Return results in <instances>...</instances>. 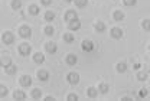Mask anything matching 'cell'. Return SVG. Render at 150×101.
I'll return each instance as SVG.
<instances>
[{"instance_id": "26", "label": "cell", "mask_w": 150, "mask_h": 101, "mask_svg": "<svg viewBox=\"0 0 150 101\" xmlns=\"http://www.w3.org/2000/svg\"><path fill=\"white\" fill-rule=\"evenodd\" d=\"M10 7H12V10H15V12H18L22 9V0H12L10 1Z\"/></svg>"}, {"instance_id": "2", "label": "cell", "mask_w": 150, "mask_h": 101, "mask_svg": "<svg viewBox=\"0 0 150 101\" xmlns=\"http://www.w3.org/2000/svg\"><path fill=\"white\" fill-rule=\"evenodd\" d=\"M18 33L20 38H23V39H28V38H30L32 36V29H30V26L29 25H20L18 29Z\"/></svg>"}, {"instance_id": "23", "label": "cell", "mask_w": 150, "mask_h": 101, "mask_svg": "<svg viewBox=\"0 0 150 101\" xmlns=\"http://www.w3.org/2000/svg\"><path fill=\"white\" fill-rule=\"evenodd\" d=\"M136 78L139 81H147L149 80V72L147 71H139L136 74Z\"/></svg>"}, {"instance_id": "25", "label": "cell", "mask_w": 150, "mask_h": 101, "mask_svg": "<svg viewBox=\"0 0 150 101\" xmlns=\"http://www.w3.org/2000/svg\"><path fill=\"white\" fill-rule=\"evenodd\" d=\"M97 95H98V90H97L95 87L87 88V97H88V98H95Z\"/></svg>"}, {"instance_id": "35", "label": "cell", "mask_w": 150, "mask_h": 101, "mask_svg": "<svg viewBox=\"0 0 150 101\" xmlns=\"http://www.w3.org/2000/svg\"><path fill=\"white\" fill-rule=\"evenodd\" d=\"M40 4L42 6H51L52 4V0H40Z\"/></svg>"}, {"instance_id": "14", "label": "cell", "mask_w": 150, "mask_h": 101, "mask_svg": "<svg viewBox=\"0 0 150 101\" xmlns=\"http://www.w3.org/2000/svg\"><path fill=\"white\" fill-rule=\"evenodd\" d=\"M26 93L25 91H22V90H15L13 91V100H18V101H23L26 100Z\"/></svg>"}, {"instance_id": "17", "label": "cell", "mask_w": 150, "mask_h": 101, "mask_svg": "<svg viewBox=\"0 0 150 101\" xmlns=\"http://www.w3.org/2000/svg\"><path fill=\"white\" fill-rule=\"evenodd\" d=\"M4 72H6V75H15V74L18 72V66L13 65V62H12V64H9L7 66H4Z\"/></svg>"}, {"instance_id": "24", "label": "cell", "mask_w": 150, "mask_h": 101, "mask_svg": "<svg viewBox=\"0 0 150 101\" xmlns=\"http://www.w3.org/2000/svg\"><path fill=\"white\" fill-rule=\"evenodd\" d=\"M55 16H56L55 12H52V10H46V12L43 13V19L46 20V22H49V23L55 19Z\"/></svg>"}, {"instance_id": "32", "label": "cell", "mask_w": 150, "mask_h": 101, "mask_svg": "<svg viewBox=\"0 0 150 101\" xmlns=\"http://www.w3.org/2000/svg\"><path fill=\"white\" fill-rule=\"evenodd\" d=\"M139 97H140V98L149 97V90H147V88H142V90L139 91Z\"/></svg>"}, {"instance_id": "29", "label": "cell", "mask_w": 150, "mask_h": 101, "mask_svg": "<svg viewBox=\"0 0 150 101\" xmlns=\"http://www.w3.org/2000/svg\"><path fill=\"white\" fill-rule=\"evenodd\" d=\"M7 94H9V88H7V85L0 84V98H4Z\"/></svg>"}, {"instance_id": "4", "label": "cell", "mask_w": 150, "mask_h": 101, "mask_svg": "<svg viewBox=\"0 0 150 101\" xmlns=\"http://www.w3.org/2000/svg\"><path fill=\"white\" fill-rule=\"evenodd\" d=\"M19 85L20 87H23V88H29L30 85H32V77L30 75H22V77H19Z\"/></svg>"}, {"instance_id": "11", "label": "cell", "mask_w": 150, "mask_h": 101, "mask_svg": "<svg viewBox=\"0 0 150 101\" xmlns=\"http://www.w3.org/2000/svg\"><path fill=\"white\" fill-rule=\"evenodd\" d=\"M78 18V15H76V12L72 10V9H68V10H65V13H64V20L68 23V22H71V20H74Z\"/></svg>"}, {"instance_id": "19", "label": "cell", "mask_w": 150, "mask_h": 101, "mask_svg": "<svg viewBox=\"0 0 150 101\" xmlns=\"http://www.w3.org/2000/svg\"><path fill=\"white\" fill-rule=\"evenodd\" d=\"M30 98L32 100H40L42 98V90L40 88H32L30 90Z\"/></svg>"}, {"instance_id": "28", "label": "cell", "mask_w": 150, "mask_h": 101, "mask_svg": "<svg viewBox=\"0 0 150 101\" xmlns=\"http://www.w3.org/2000/svg\"><path fill=\"white\" fill-rule=\"evenodd\" d=\"M115 71H117L118 74L126 72V71H127V64H126V62H118V64L115 65Z\"/></svg>"}, {"instance_id": "38", "label": "cell", "mask_w": 150, "mask_h": 101, "mask_svg": "<svg viewBox=\"0 0 150 101\" xmlns=\"http://www.w3.org/2000/svg\"><path fill=\"white\" fill-rule=\"evenodd\" d=\"M121 100H124V101H129V100H130V97H121Z\"/></svg>"}, {"instance_id": "15", "label": "cell", "mask_w": 150, "mask_h": 101, "mask_svg": "<svg viewBox=\"0 0 150 101\" xmlns=\"http://www.w3.org/2000/svg\"><path fill=\"white\" fill-rule=\"evenodd\" d=\"M28 13L29 15H32V16H38L39 13H40V7L35 4V3H32V4H29V7H28Z\"/></svg>"}, {"instance_id": "34", "label": "cell", "mask_w": 150, "mask_h": 101, "mask_svg": "<svg viewBox=\"0 0 150 101\" xmlns=\"http://www.w3.org/2000/svg\"><path fill=\"white\" fill-rule=\"evenodd\" d=\"M67 100L68 101H76L78 100V94H75V93H69V94L67 95Z\"/></svg>"}, {"instance_id": "5", "label": "cell", "mask_w": 150, "mask_h": 101, "mask_svg": "<svg viewBox=\"0 0 150 101\" xmlns=\"http://www.w3.org/2000/svg\"><path fill=\"white\" fill-rule=\"evenodd\" d=\"M45 51H46V54H51V55L56 54V51H58V45H56V42H52V40L45 42Z\"/></svg>"}, {"instance_id": "40", "label": "cell", "mask_w": 150, "mask_h": 101, "mask_svg": "<svg viewBox=\"0 0 150 101\" xmlns=\"http://www.w3.org/2000/svg\"><path fill=\"white\" fill-rule=\"evenodd\" d=\"M0 33H1V32H0Z\"/></svg>"}, {"instance_id": "18", "label": "cell", "mask_w": 150, "mask_h": 101, "mask_svg": "<svg viewBox=\"0 0 150 101\" xmlns=\"http://www.w3.org/2000/svg\"><path fill=\"white\" fill-rule=\"evenodd\" d=\"M97 90H98V93H101V94H107V93H108V90H110V85H108L107 82L101 81V82H98Z\"/></svg>"}, {"instance_id": "12", "label": "cell", "mask_w": 150, "mask_h": 101, "mask_svg": "<svg viewBox=\"0 0 150 101\" xmlns=\"http://www.w3.org/2000/svg\"><path fill=\"white\" fill-rule=\"evenodd\" d=\"M67 25H68V30H71V32H72V30H79V29H81V20L78 19V18L74 20H71V22H68Z\"/></svg>"}, {"instance_id": "9", "label": "cell", "mask_w": 150, "mask_h": 101, "mask_svg": "<svg viewBox=\"0 0 150 101\" xmlns=\"http://www.w3.org/2000/svg\"><path fill=\"white\" fill-rule=\"evenodd\" d=\"M81 49L84 52H91V51H94V42L90 39H84L82 43H81Z\"/></svg>"}, {"instance_id": "6", "label": "cell", "mask_w": 150, "mask_h": 101, "mask_svg": "<svg viewBox=\"0 0 150 101\" xmlns=\"http://www.w3.org/2000/svg\"><path fill=\"white\" fill-rule=\"evenodd\" d=\"M93 26H94V30H95L97 33H103V32L107 30V26H105V23H104L103 20H95Z\"/></svg>"}, {"instance_id": "22", "label": "cell", "mask_w": 150, "mask_h": 101, "mask_svg": "<svg viewBox=\"0 0 150 101\" xmlns=\"http://www.w3.org/2000/svg\"><path fill=\"white\" fill-rule=\"evenodd\" d=\"M124 18H126V16H124V13H123L121 10H114V12H112V19L115 20V22H121Z\"/></svg>"}, {"instance_id": "7", "label": "cell", "mask_w": 150, "mask_h": 101, "mask_svg": "<svg viewBox=\"0 0 150 101\" xmlns=\"http://www.w3.org/2000/svg\"><path fill=\"white\" fill-rule=\"evenodd\" d=\"M110 35H111L112 39H121V38H123V35H124V32H123V29H121V28L114 26V28H111V30H110Z\"/></svg>"}, {"instance_id": "3", "label": "cell", "mask_w": 150, "mask_h": 101, "mask_svg": "<svg viewBox=\"0 0 150 101\" xmlns=\"http://www.w3.org/2000/svg\"><path fill=\"white\" fill-rule=\"evenodd\" d=\"M18 52L20 57H28V55L32 52V46H30L28 42H20L18 46Z\"/></svg>"}, {"instance_id": "8", "label": "cell", "mask_w": 150, "mask_h": 101, "mask_svg": "<svg viewBox=\"0 0 150 101\" xmlns=\"http://www.w3.org/2000/svg\"><path fill=\"white\" fill-rule=\"evenodd\" d=\"M67 81L71 84V85H76L79 82V74L78 72H68L67 74Z\"/></svg>"}, {"instance_id": "31", "label": "cell", "mask_w": 150, "mask_h": 101, "mask_svg": "<svg viewBox=\"0 0 150 101\" xmlns=\"http://www.w3.org/2000/svg\"><path fill=\"white\" fill-rule=\"evenodd\" d=\"M142 28H143V30H144V32H149V30H150V22H149V19L142 20Z\"/></svg>"}, {"instance_id": "20", "label": "cell", "mask_w": 150, "mask_h": 101, "mask_svg": "<svg viewBox=\"0 0 150 101\" xmlns=\"http://www.w3.org/2000/svg\"><path fill=\"white\" fill-rule=\"evenodd\" d=\"M62 39H64V42H67V43H72L75 40V35L69 30V32H65L64 35H62Z\"/></svg>"}, {"instance_id": "27", "label": "cell", "mask_w": 150, "mask_h": 101, "mask_svg": "<svg viewBox=\"0 0 150 101\" xmlns=\"http://www.w3.org/2000/svg\"><path fill=\"white\" fill-rule=\"evenodd\" d=\"M43 33H45L46 36H54V33H55L54 26H52V25H46V26L43 28Z\"/></svg>"}, {"instance_id": "13", "label": "cell", "mask_w": 150, "mask_h": 101, "mask_svg": "<svg viewBox=\"0 0 150 101\" xmlns=\"http://www.w3.org/2000/svg\"><path fill=\"white\" fill-rule=\"evenodd\" d=\"M32 59H33L35 64L42 65V64L45 62V54H42V52H35V54H33V57H32Z\"/></svg>"}, {"instance_id": "39", "label": "cell", "mask_w": 150, "mask_h": 101, "mask_svg": "<svg viewBox=\"0 0 150 101\" xmlns=\"http://www.w3.org/2000/svg\"><path fill=\"white\" fill-rule=\"evenodd\" d=\"M64 1H65V3H71L72 0H64Z\"/></svg>"}, {"instance_id": "30", "label": "cell", "mask_w": 150, "mask_h": 101, "mask_svg": "<svg viewBox=\"0 0 150 101\" xmlns=\"http://www.w3.org/2000/svg\"><path fill=\"white\" fill-rule=\"evenodd\" d=\"M72 1H75V6L79 7V9H84L88 4V0H72Z\"/></svg>"}, {"instance_id": "21", "label": "cell", "mask_w": 150, "mask_h": 101, "mask_svg": "<svg viewBox=\"0 0 150 101\" xmlns=\"http://www.w3.org/2000/svg\"><path fill=\"white\" fill-rule=\"evenodd\" d=\"M9 64H12V58H10V55H7V54H4V55H1L0 57V65L4 68V66H7Z\"/></svg>"}, {"instance_id": "33", "label": "cell", "mask_w": 150, "mask_h": 101, "mask_svg": "<svg viewBox=\"0 0 150 101\" xmlns=\"http://www.w3.org/2000/svg\"><path fill=\"white\" fill-rule=\"evenodd\" d=\"M123 4L131 7V6H136V4H137V0H123Z\"/></svg>"}, {"instance_id": "37", "label": "cell", "mask_w": 150, "mask_h": 101, "mask_svg": "<svg viewBox=\"0 0 150 101\" xmlns=\"http://www.w3.org/2000/svg\"><path fill=\"white\" fill-rule=\"evenodd\" d=\"M52 100H54L52 95H46V97H45V101H52Z\"/></svg>"}, {"instance_id": "36", "label": "cell", "mask_w": 150, "mask_h": 101, "mask_svg": "<svg viewBox=\"0 0 150 101\" xmlns=\"http://www.w3.org/2000/svg\"><path fill=\"white\" fill-rule=\"evenodd\" d=\"M140 66H142V64H140V62H136V64L133 65V68H134V69H139Z\"/></svg>"}, {"instance_id": "10", "label": "cell", "mask_w": 150, "mask_h": 101, "mask_svg": "<svg viewBox=\"0 0 150 101\" xmlns=\"http://www.w3.org/2000/svg\"><path fill=\"white\" fill-rule=\"evenodd\" d=\"M64 61H65V64L68 66H74V65H76V62H78V57L75 54H67V57H65Z\"/></svg>"}, {"instance_id": "1", "label": "cell", "mask_w": 150, "mask_h": 101, "mask_svg": "<svg viewBox=\"0 0 150 101\" xmlns=\"http://www.w3.org/2000/svg\"><path fill=\"white\" fill-rule=\"evenodd\" d=\"M0 38H1V42H3L4 45H12V43L16 40L15 33H13V32H10V30H6V32L0 33Z\"/></svg>"}, {"instance_id": "16", "label": "cell", "mask_w": 150, "mask_h": 101, "mask_svg": "<svg viewBox=\"0 0 150 101\" xmlns=\"http://www.w3.org/2000/svg\"><path fill=\"white\" fill-rule=\"evenodd\" d=\"M38 80L39 81H48L49 80V71L48 69H39L36 72Z\"/></svg>"}]
</instances>
